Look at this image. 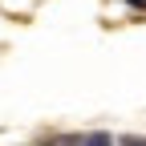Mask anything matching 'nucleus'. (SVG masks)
<instances>
[{
    "instance_id": "nucleus-1",
    "label": "nucleus",
    "mask_w": 146,
    "mask_h": 146,
    "mask_svg": "<svg viewBox=\"0 0 146 146\" xmlns=\"http://www.w3.org/2000/svg\"><path fill=\"white\" fill-rule=\"evenodd\" d=\"M81 146H118L106 130H94V134H81Z\"/></svg>"
},
{
    "instance_id": "nucleus-2",
    "label": "nucleus",
    "mask_w": 146,
    "mask_h": 146,
    "mask_svg": "<svg viewBox=\"0 0 146 146\" xmlns=\"http://www.w3.org/2000/svg\"><path fill=\"white\" fill-rule=\"evenodd\" d=\"M118 146H146V138H142V134H122Z\"/></svg>"
}]
</instances>
